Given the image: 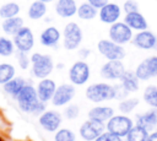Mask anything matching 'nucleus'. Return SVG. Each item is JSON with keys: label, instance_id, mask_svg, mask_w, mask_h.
Wrapping results in <instances>:
<instances>
[{"label": "nucleus", "instance_id": "1", "mask_svg": "<svg viewBox=\"0 0 157 141\" xmlns=\"http://www.w3.org/2000/svg\"><path fill=\"white\" fill-rule=\"evenodd\" d=\"M18 107L25 113H32L36 115H40L45 110V104L38 99L37 91L31 85H25L18 94L16 96Z\"/></svg>", "mask_w": 157, "mask_h": 141}, {"label": "nucleus", "instance_id": "2", "mask_svg": "<svg viewBox=\"0 0 157 141\" xmlns=\"http://www.w3.org/2000/svg\"><path fill=\"white\" fill-rule=\"evenodd\" d=\"M31 64H32V75L39 80L48 77L54 70V61L49 54H40L33 53L31 55Z\"/></svg>", "mask_w": 157, "mask_h": 141}, {"label": "nucleus", "instance_id": "3", "mask_svg": "<svg viewBox=\"0 0 157 141\" xmlns=\"http://www.w3.org/2000/svg\"><path fill=\"white\" fill-rule=\"evenodd\" d=\"M86 98L93 103H101L104 101L114 99V90L112 85L99 82V83H92L86 88Z\"/></svg>", "mask_w": 157, "mask_h": 141}, {"label": "nucleus", "instance_id": "4", "mask_svg": "<svg viewBox=\"0 0 157 141\" xmlns=\"http://www.w3.org/2000/svg\"><path fill=\"white\" fill-rule=\"evenodd\" d=\"M83 38L81 27L76 22H69L63 31V45L66 50H75L80 47Z\"/></svg>", "mask_w": 157, "mask_h": 141}, {"label": "nucleus", "instance_id": "5", "mask_svg": "<svg viewBox=\"0 0 157 141\" xmlns=\"http://www.w3.org/2000/svg\"><path fill=\"white\" fill-rule=\"evenodd\" d=\"M97 49L108 60H121L126 54L123 45L117 44L110 39H101L97 43Z\"/></svg>", "mask_w": 157, "mask_h": 141}, {"label": "nucleus", "instance_id": "6", "mask_svg": "<svg viewBox=\"0 0 157 141\" xmlns=\"http://www.w3.org/2000/svg\"><path fill=\"white\" fill-rule=\"evenodd\" d=\"M90 75H91L90 66L83 60L75 61L71 65V67L69 69V80L75 86L85 85L90 78Z\"/></svg>", "mask_w": 157, "mask_h": 141}, {"label": "nucleus", "instance_id": "7", "mask_svg": "<svg viewBox=\"0 0 157 141\" xmlns=\"http://www.w3.org/2000/svg\"><path fill=\"white\" fill-rule=\"evenodd\" d=\"M109 39L117 44H126L132 39V29L125 22H114L109 27Z\"/></svg>", "mask_w": 157, "mask_h": 141}, {"label": "nucleus", "instance_id": "8", "mask_svg": "<svg viewBox=\"0 0 157 141\" xmlns=\"http://www.w3.org/2000/svg\"><path fill=\"white\" fill-rule=\"evenodd\" d=\"M13 39V44H15V48L20 51H25V53H28L29 50H32V48L34 47V36H33V32L31 31L29 27H26L23 26L15 36H12Z\"/></svg>", "mask_w": 157, "mask_h": 141}, {"label": "nucleus", "instance_id": "9", "mask_svg": "<svg viewBox=\"0 0 157 141\" xmlns=\"http://www.w3.org/2000/svg\"><path fill=\"white\" fill-rule=\"evenodd\" d=\"M105 125L102 121H97L93 119H88L85 123H82V125L80 126V136L85 140V141H93L96 140L102 132H104Z\"/></svg>", "mask_w": 157, "mask_h": 141}, {"label": "nucleus", "instance_id": "10", "mask_svg": "<svg viewBox=\"0 0 157 141\" xmlns=\"http://www.w3.org/2000/svg\"><path fill=\"white\" fill-rule=\"evenodd\" d=\"M107 130L112 134H115L118 136H125L130 129L132 128V121L131 119H129L128 116H124V115H113L109 120H108V124L105 125Z\"/></svg>", "mask_w": 157, "mask_h": 141}, {"label": "nucleus", "instance_id": "11", "mask_svg": "<svg viewBox=\"0 0 157 141\" xmlns=\"http://www.w3.org/2000/svg\"><path fill=\"white\" fill-rule=\"evenodd\" d=\"M76 93V88L75 85L72 83H63L59 87H56L53 98H52V103L55 107H63L66 105L69 102L72 101V98L75 97Z\"/></svg>", "mask_w": 157, "mask_h": 141}, {"label": "nucleus", "instance_id": "12", "mask_svg": "<svg viewBox=\"0 0 157 141\" xmlns=\"http://www.w3.org/2000/svg\"><path fill=\"white\" fill-rule=\"evenodd\" d=\"M135 74L137 78L142 81L156 77L157 76V56H150L144 61H141L137 65Z\"/></svg>", "mask_w": 157, "mask_h": 141}, {"label": "nucleus", "instance_id": "13", "mask_svg": "<svg viewBox=\"0 0 157 141\" xmlns=\"http://www.w3.org/2000/svg\"><path fill=\"white\" fill-rule=\"evenodd\" d=\"M61 115L55 110H44L39 116V125L48 132H55L61 124Z\"/></svg>", "mask_w": 157, "mask_h": 141}, {"label": "nucleus", "instance_id": "14", "mask_svg": "<svg viewBox=\"0 0 157 141\" xmlns=\"http://www.w3.org/2000/svg\"><path fill=\"white\" fill-rule=\"evenodd\" d=\"M124 71L125 67L121 60H108L101 67V76L105 80H119Z\"/></svg>", "mask_w": 157, "mask_h": 141}, {"label": "nucleus", "instance_id": "15", "mask_svg": "<svg viewBox=\"0 0 157 141\" xmlns=\"http://www.w3.org/2000/svg\"><path fill=\"white\" fill-rule=\"evenodd\" d=\"M131 40L135 47H137L140 49L148 50V49H155L156 43H157V37L152 32L144 29V31H140L139 33H136Z\"/></svg>", "mask_w": 157, "mask_h": 141}, {"label": "nucleus", "instance_id": "16", "mask_svg": "<svg viewBox=\"0 0 157 141\" xmlns=\"http://www.w3.org/2000/svg\"><path fill=\"white\" fill-rule=\"evenodd\" d=\"M120 13H121V9L118 4H114V2H107L103 7L99 9V20L103 22V23H114L119 20L120 17Z\"/></svg>", "mask_w": 157, "mask_h": 141}, {"label": "nucleus", "instance_id": "17", "mask_svg": "<svg viewBox=\"0 0 157 141\" xmlns=\"http://www.w3.org/2000/svg\"><path fill=\"white\" fill-rule=\"evenodd\" d=\"M55 90H56V85L52 78H48V77L42 78L38 82L37 88H36L38 99L40 102H43V103H47V102L52 101Z\"/></svg>", "mask_w": 157, "mask_h": 141}, {"label": "nucleus", "instance_id": "18", "mask_svg": "<svg viewBox=\"0 0 157 141\" xmlns=\"http://www.w3.org/2000/svg\"><path fill=\"white\" fill-rule=\"evenodd\" d=\"M56 15L61 18H69L76 15L77 4L75 0H56L54 5Z\"/></svg>", "mask_w": 157, "mask_h": 141}, {"label": "nucleus", "instance_id": "19", "mask_svg": "<svg viewBox=\"0 0 157 141\" xmlns=\"http://www.w3.org/2000/svg\"><path fill=\"white\" fill-rule=\"evenodd\" d=\"M60 38H61L60 31L54 26H49L40 33L39 42L44 47H55L59 43Z\"/></svg>", "mask_w": 157, "mask_h": 141}, {"label": "nucleus", "instance_id": "20", "mask_svg": "<svg viewBox=\"0 0 157 141\" xmlns=\"http://www.w3.org/2000/svg\"><path fill=\"white\" fill-rule=\"evenodd\" d=\"M124 22L131 28V29H136V31H144L147 28V21L145 20V17L139 12H130L126 13L124 17Z\"/></svg>", "mask_w": 157, "mask_h": 141}, {"label": "nucleus", "instance_id": "21", "mask_svg": "<svg viewBox=\"0 0 157 141\" xmlns=\"http://www.w3.org/2000/svg\"><path fill=\"white\" fill-rule=\"evenodd\" d=\"M22 27H23V18L20 17L18 15L10 18H5L2 20V23H1V28L4 33L7 36H15Z\"/></svg>", "mask_w": 157, "mask_h": 141}, {"label": "nucleus", "instance_id": "22", "mask_svg": "<svg viewBox=\"0 0 157 141\" xmlns=\"http://www.w3.org/2000/svg\"><path fill=\"white\" fill-rule=\"evenodd\" d=\"M114 115V109L110 107H93L88 110V119L97 121H108Z\"/></svg>", "mask_w": 157, "mask_h": 141}, {"label": "nucleus", "instance_id": "23", "mask_svg": "<svg viewBox=\"0 0 157 141\" xmlns=\"http://www.w3.org/2000/svg\"><path fill=\"white\" fill-rule=\"evenodd\" d=\"M121 81V85L124 86V88L130 93V92H136L139 90V78L135 74V71H124V74L121 75V77L119 78Z\"/></svg>", "mask_w": 157, "mask_h": 141}, {"label": "nucleus", "instance_id": "24", "mask_svg": "<svg viewBox=\"0 0 157 141\" xmlns=\"http://www.w3.org/2000/svg\"><path fill=\"white\" fill-rule=\"evenodd\" d=\"M47 13V4L40 1V0H34L29 7H28V11H27V15L31 20H40L45 16Z\"/></svg>", "mask_w": 157, "mask_h": 141}, {"label": "nucleus", "instance_id": "25", "mask_svg": "<svg viewBox=\"0 0 157 141\" xmlns=\"http://www.w3.org/2000/svg\"><path fill=\"white\" fill-rule=\"evenodd\" d=\"M157 124V109H151L147 113L137 116V125L150 130Z\"/></svg>", "mask_w": 157, "mask_h": 141}, {"label": "nucleus", "instance_id": "26", "mask_svg": "<svg viewBox=\"0 0 157 141\" xmlns=\"http://www.w3.org/2000/svg\"><path fill=\"white\" fill-rule=\"evenodd\" d=\"M25 85H26L25 78H22V77H13L10 81H7L6 83H4L2 87H4V91L6 93H9L10 96L16 98V96L18 94V92L21 91V88Z\"/></svg>", "mask_w": 157, "mask_h": 141}, {"label": "nucleus", "instance_id": "27", "mask_svg": "<svg viewBox=\"0 0 157 141\" xmlns=\"http://www.w3.org/2000/svg\"><path fill=\"white\" fill-rule=\"evenodd\" d=\"M98 13V10L96 7H93L91 4L88 2H82L76 11V15L78 16V18L88 21V20H93Z\"/></svg>", "mask_w": 157, "mask_h": 141}, {"label": "nucleus", "instance_id": "28", "mask_svg": "<svg viewBox=\"0 0 157 141\" xmlns=\"http://www.w3.org/2000/svg\"><path fill=\"white\" fill-rule=\"evenodd\" d=\"M18 13H20V5L15 1H10L0 6V17L2 20L17 16Z\"/></svg>", "mask_w": 157, "mask_h": 141}, {"label": "nucleus", "instance_id": "29", "mask_svg": "<svg viewBox=\"0 0 157 141\" xmlns=\"http://www.w3.org/2000/svg\"><path fill=\"white\" fill-rule=\"evenodd\" d=\"M128 141H148V135L147 130L136 125L130 129V131L126 134Z\"/></svg>", "mask_w": 157, "mask_h": 141}, {"label": "nucleus", "instance_id": "30", "mask_svg": "<svg viewBox=\"0 0 157 141\" xmlns=\"http://www.w3.org/2000/svg\"><path fill=\"white\" fill-rule=\"evenodd\" d=\"M15 74H16V70L13 65L9 63H1L0 64V85H4L11 78H13Z\"/></svg>", "mask_w": 157, "mask_h": 141}, {"label": "nucleus", "instance_id": "31", "mask_svg": "<svg viewBox=\"0 0 157 141\" xmlns=\"http://www.w3.org/2000/svg\"><path fill=\"white\" fill-rule=\"evenodd\" d=\"M15 51V44L11 39L6 37H0V55L1 56H10Z\"/></svg>", "mask_w": 157, "mask_h": 141}, {"label": "nucleus", "instance_id": "32", "mask_svg": "<svg viewBox=\"0 0 157 141\" xmlns=\"http://www.w3.org/2000/svg\"><path fill=\"white\" fill-rule=\"evenodd\" d=\"M144 99L147 104L157 108V87L147 86L144 91Z\"/></svg>", "mask_w": 157, "mask_h": 141}, {"label": "nucleus", "instance_id": "33", "mask_svg": "<svg viewBox=\"0 0 157 141\" xmlns=\"http://www.w3.org/2000/svg\"><path fill=\"white\" fill-rule=\"evenodd\" d=\"M75 134L69 129H58L54 135V141H75Z\"/></svg>", "mask_w": 157, "mask_h": 141}, {"label": "nucleus", "instance_id": "34", "mask_svg": "<svg viewBox=\"0 0 157 141\" xmlns=\"http://www.w3.org/2000/svg\"><path fill=\"white\" fill-rule=\"evenodd\" d=\"M139 104V99L137 98H128V99H124L119 103V110L121 113H130L136 105Z\"/></svg>", "mask_w": 157, "mask_h": 141}, {"label": "nucleus", "instance_id": "35", "mask_svg": "<svg viewBox=\"0 0 157 141\" xmlns=\"http://www.w3.org/2000/svg\"><path fill=\"white\" fill-rule=\"evenodd\" d=\"M78 114H80V108H78L77 104H70V105H67V107L65 108V110H64V115H65V118L69 119V120L76 119V118L78 116Z\"/></svg>", "mask_w": 157, "mask_h": 141}, {"label": "nucleus", "instance_id": "36", "mask_svg": "<svg viewBox=\"0 0 157 141\" xmlns=\"http://www.w3.org/2000/svg\"><path fill=\"white\" fill-rule=\"evenodd\" d=\"M17 61H18L20 67H21L22 70H26V69L29 66V61H31V59L28 58L27 53L17 50Z\"/></svg>", "mask_w": 157, "mask_h": 141}, {"label": "nucleus", "instance_id": "37", "mask_svg": "<svg viewBox=\"0 0 157 141\" xmlns=\"http://www.w3.org/2000/svg\"><path fill=\"white\" fill-rule=\"evenodd\" d=\"M93 141H121V139H120V136L107 131V132H102V134H101L96 140H93Z\"/></svg>", "mask_w": 157, "mask_h": 141}, {"label": "nucleus", "instance_id": "38", "mask_svg": "<svg viewBox=\"0 0 157 141\" xmlns=\"http://www.w3.org/2000/svg\"><path fill=\"white\" fill-rule=\"evenodd\" d=\"M113 90H114V99H123L128 96V91L124 88V86L120 83V85H114L113 86Z\"/></svg>", "mask_w": 157, "mask_h": 141}, {"label": "nucleus", "instance_id": "39", "mask_svg": "<svg viewBox=\"0 0 157 141\" xmlns=\"http://www.w3.org/2000/svg\"><path fill=\"white\" fill-rule=\"evenodd\" d=\"M123 10L125 11V13H130V12H135L139 11V5L135 0H125Z\"/></svg>", "mask_w": 157, "mask_h": 141}, {"label": "nucleus", "instance_id": "40", "mask_svg": "<svg viewBox=\"0 0 157 141\" xmlns=\"http://www.w3.org/2000/svg\"><path fill=\"white\" fill-rule=\"evenodd\" d=\"M87 2L91 4L93 7H96L97 10H99L101 7H103L108 2V0H87Z\"/></svg>", "mask_w": 157, "mask_h": 141}, {"label": "nucleus", "instance_id": "41", "mask_svg": "<svg viewBox=\"0 0 157 141\" xmlns=\"http://www.w3.org/2000/svg\"><path fill=\"white\" fill-rule=\"evenodd\" d=\"M91 54V50L90 49H87V48H81V49H78V55L82 58V59H86V58H88V55Z\"/></svg>", "mask_w": 157, "mask_h": 141}, {"label": "nucleus", "instance_id": "42", "mask_svg": "<svg viewBox=\"0 0 157 141\" xmlns=\"http://www.w3.org/2000/svg\"><path fill=\"white\" fill-rule=\"evenodd\" d=\"M148 141H157V132L152 134V135L148 137Z\"/></svg>", "mask_w": 157, "mask_h": 141}, {"label": "nucleus", "instance_id": "43", "mask_svg": "<svg viewBox=\"0 0 157 141\" xmlns=\"http://www.w3.org/2000/svg\"><path fill=\"white\" fill-rule=\"evenodd\" d=\"M40 1H43V2L48 4V2H53V1H56V0H40Z\"/></svg>", "mask_w": 157, "mask_h": 141}]
</instances>
